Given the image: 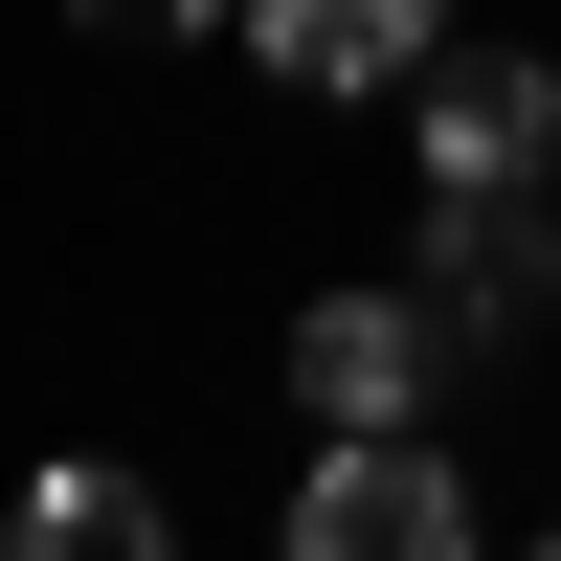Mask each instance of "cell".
Segmentation results:
<instances>
[{
	"mask_svg": "<svg viewBox=\"0 0 561 561\" xmlns=\"http://www.w3.org/2000/svg\"><path fill=\"white\" fill-rule=\"evenodd\" d=\"M404 158H427V203H561V68L539 45H427Z\"/></svg>",
	"mask_w": 561,
	"mask_h": 561,
	"instance_id": "obj_1",
	"label": "cell"
},
{
	"mask_svg": "<svg viewBox=\"0 0 561 561\" xmlns=\"http://www.w3.org/2000/svg\"><path fill=\"white\" fill-rule=\"evenodd\" d=\"M449 45V0H248V68L314 90V113H359V90H404Z\"/></svg>",
	"mask_w": 561,
	"mask_h": 561,
	"instance_id": "obj_4",
	"label": "cell"
},
{
	"mask_svg": "<svg viewBox=\"0 0 561 561\" xmlns=\"http://www.w3.org/2000/svg\"><path fill=\"white\" fill-rule=\"evenodd\" d=\"M90 23H113V45H225L248 0H90Z\"/></svg>",
	"mask_w": 561,
	"mask_h": 561,
	"instance_id": "obj_6",
	"label": "cell"
},
{
	"mask_svg": "<svg viewBox=\"0 0 561 561\" xmlns=\"http://www.w3.org/2000/svg\"><path fill=\"white\" fill-rule=\"evenodd\" d=\"M23 539L45 561H158L180 517H158V472H113V449H45V472H23Z\"/></svg>",
	"mask_w": 561,
	"mask_h": 561,
	"instance_id": "obj_5",
	"label": "cell"
},
{
	"mask_svg": "<svg viewBox=\"0 0 561 561\" xmlns=\"http://www.w3.org/2000/svg\"><path fill=\"white\" fill-rule=\"evenodd\" d=\"M270 382H293L314 427H427V404H449V314L427 293H314Z\"/></svg>",
	"mask_w": 561,
	"mask_h": 561,
	"instance_id": "obj_3",
	"label": "cell"
},
{
	"mask_svg": "<svg viewBox=\"0 0 561 561\" xmlns=\"http://www.w3.org/2000/svg\"><path fill=\"white\" fill-rule=\"evenodd\" d=\"M449 539H472V472H449L427 427H314L293 561H449Z\"/></svg>",
	"mask_w": 561,
	"mask_h": 561,
	"instance_id": "obj_2",
	"label": "cell"
}]
</instances>
